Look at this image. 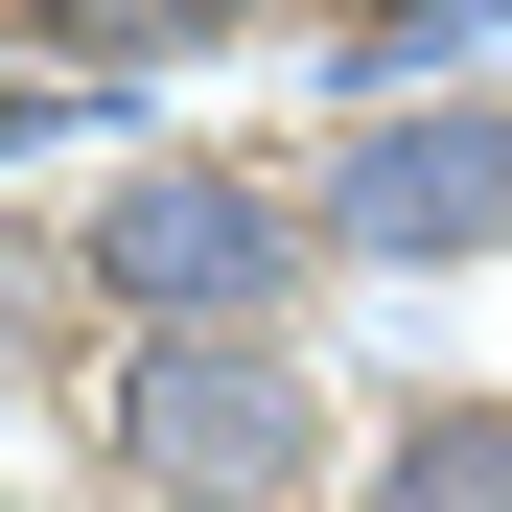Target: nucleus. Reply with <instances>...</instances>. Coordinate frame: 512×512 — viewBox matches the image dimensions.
<instances>
[{"instance_id":"nucleus-1","label":"nucleus","mask_w":512,"mask_h":512,"mask_svg":"<svg viewBox=\"0 0 512 512\" xmlns=\"http://www.w3.org/2000/svg\"><path fill=\"white\" fill-rule=\"evenodd\" d=\"M70 233V303L117 326V350H210V326H303L326 280V210H303V163H233V140H140L94 210H47Z\"/></svg>"},{"instance_id":"nucleus-2","label":"nucleus","mask_w":512,"mask_h":512,"mask_svg":"<svg viewBox=\"0 0 512 512\" xmlns=\"http://www.w3.org/2000/svg\"><path fill=\"white\" fill-rule=\"evenodd\" d=\"M70 443H94L117 512H326V373L303 326H210V350H94V396H70Z\"/></svg>"},{"instance_id":"nucleus-3","label":"nucleus","mask_w":512,"mask_h":512,"mask_svg":"<svg viewBox=\"0 0 512 512\" xmlns=\"http://www.w3.org/2000/svg\"><path fill=\"white\" fill-rule=\"evenodd\" d=\"M303 210H326V280H489V256H512V94L326 117Z\"/></svg>"},{"instance_id":"nucleus-4","label":"nucleus","mask_w":512,"mask_h":512,"mask_svg":"<svg viewBox=\"0 0 512 512\" xmlns=\"http://www.w3.org/2000/svg\"><path fill=\"white\" fill-rule=\"evenodd\" d=\"M512 70V0H326V117H419V94H489Z\"/></svg>"},{"instance_id":"nucleus-5","label":"nucleus","mask_w":512,"mask_h":512,"mask_svg":"<svg viewBox=\"0 0 512 512\" xmlns=\"http://www.w3.org/2000/svg\"><path fill=\"white\" fill-rule=\"evenodd\" d=\"M256 24V0H24V70H70V94H163V70H210Z\"/></svg>"},{"instance_id":"nucleus-6","label":"nucleus","mask_w":512,"mask_h":512,"mask_svg":"<svg viewBox=\"0 0 512 512\" xmlns=\"http://www.w3.org/2000/svg\"><path fill=\"white\" fill-rule=\"evenodd\" d=\"M350 512H512V396H396Z\"/></svg>"}]
</instances>
